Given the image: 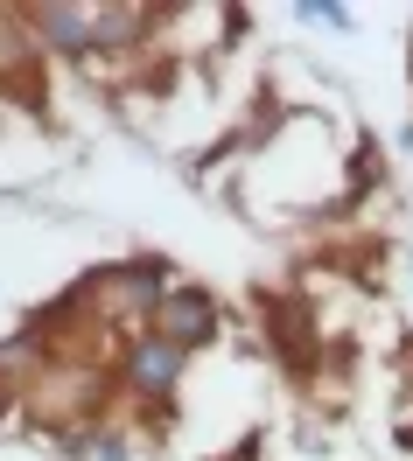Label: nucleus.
<instances>
[{
  "label": "nucleus",
  "instance_id": "obj_1",
  "mask_svg": "<svg viewBox=\"0 0 413 461\" xmlns=\"http://www.w3.org/2000/svg\"><path fill=\"white\" fill-rule=\"evenodd\" d=\"M161 336H169V349H189L210 336V301L204 294H176V301H161Z\"/></svg>",
  "mask_w": 413,
  "mask_h": 461
},
{
  "label": "nucleus",
  "instance_id": "obj_2",
  "mask_svg": "<svg viewBox=\"0 0 413 461\" xmlns=\"http://www.w3.org/2000/svg\"><path fill=\"white\" fill-rule=\"evenodd\" d=\"M273 343H280V357H288V364H301V357H308V329H301V301H280V308H273Z\"/></svg>",
  "mask_w": 413,
  "mask_h": 461
},
{
  "label": "nucleus",
  "instance_id": "obj_3",
  "mask_svg": "<svg viewBox=\"0 0 413 461\" xmlns=\"http://www.w3.org/2000/svg\"><path fill=\"white\" fill-rule=\"evenodd\" d=\"M133 371H141V384H154V392H161V384L176 377V349H169V343H148L141 357H133Z\"/></svg>",
  "mask_w": 413,
  "mask_h": 461
},
{
  "label": "nucleus",
  "instance_id": "obj_4",
  "mask_svg": "<svg viewBox=\"0 0 413 461\" xmlns=\"http://www.w3.org/2000/svg\"><path fill=\"white\" fill-rule=\"evenodd\" d=\"M42 29L57 35V42H78V14H42Z\"/></svg>",
  "mask_w": 413,
  "mask_h": 461
},
{
  "label": "nucleus",
  "instance_id": "obj_5",
  "mask_svg": "<svg viewBox=\"0 0 413 461\" xmlns=\"http://www.w3.org/2000/svg\"><path fill=\"white\" fill-rule=\"evenodd\" d=\"M0 405H7V392H0Z\"/></svg>",
  "mask_w": 413,
  "mask_h": 461
}]
</instances>
